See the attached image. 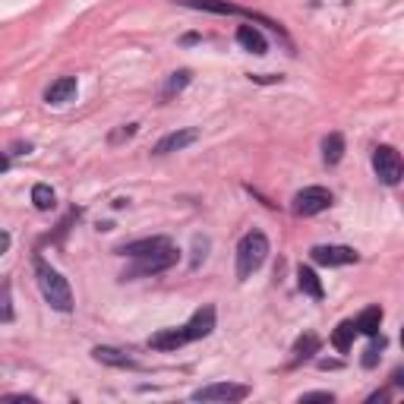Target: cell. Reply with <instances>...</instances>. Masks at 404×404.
I'll return each instance as SVG.
<instances>
[{"label": "cell", "mask_w": 404, "mask_h": 404, "mask_svg": "<svg viewBox=\"0 0 404 404\" xmlns=\"http://www.w3.org/2000/svg\"><path fill=\"white\" fill-rule=\"evenodd\" d=\"M196 139H199V130H193V127L174 130V133H168L164 139L155 142V155H170V152H180V149H186V146H193Z\"/></svg>", "instance_id": "cell-10"}, {"label": "cell", "mask_w": 404, "mask_h": 404, "mask_svg": "<svg viewBox=\"0 0 404 404\" xmlns=\"http://www.w3.org/2000/svg\"><path fill=\"white\" fill-rule=\"evenodd\" d=\"M13 319V300H10V281L0 278V322Z\"/></svg>", "instance_id": "cell-22"}, {"label": "cell", "mask_w": 404, "mask_h": 404, "mask_svg": "<svg viewBox=\"0 0 404 404\" xmlns=\"http://www.w3.org/2000/svg\"><path fill=\"white\" fill-rule=\"evenodd\" d=\"M319 335H313V332H306V335H300L297 341H294V363H304V360H310L316 351H319Z\"/></svg>", "instance_id": "cell-17"}, {"label": "cell", "mask_w": 404, "mask_h": 404, "mask_svg": "<svg viewBox=\"0 0 404 404\" xmlns=\"http://www.w3.org/2000/svg\"><path fill=\"white\" fill-rule=\"evenodd\" d=\"M35 278H38V288H42L44 300L51 304V310H57V313H70L73 310V294H70L67 278L60 275L57 269H51L42 256H35Z\"/></svg>", "instance_id": "cell-1"}, {"label": "cell", "mask_w": 404, "mask_h": 404, "mask_svg": "<svg viewBox=\"0 0 404 404\" xmlns=\"http://www.w3.org/2000/svg\"><path fill=\"white\" fill-rule=\"evenodd\" d=\"M237 42H240V48L253 51V54H265L269 51V42L263 38V32L253 26H240L237 28Z\"/></svg>", "instance_id": "cell-14"}, {"label": "cell", "mask_w": 404, "mask_h": 404, "mask_svg": "<svg viewBox=\"0 0 404 404\" xmlns=\"http://www.w3.org/2000/svg\"><path fill=\"white\" fill-rule=\"evenodd\" d=\"M7 249H10V234L7 231H0V256L7 253Z\"/></svg>", "instance_id": "cell-26"}, {"label": "cell", "mask_w": 404, "mask_h": 404, "mask_svg": "<svg viewBox=\"0 0 404 404\" xmlns=\"http://www.w3.org/2000/svg\"><path fill=\"white\" fill-rule=\"evenodd\" d=\"M341 155H344V136L328 133L326 139H322V158H326V164H338Z\"/></svg>", "instance_id": "cell-18"}, {"label": "cell", "mask_w": 404, "mask_h": 404, "mask_svg": "<svg viewBox=\"0 0 404 404\" xmlns=\"http://www.w3.org/2000/svg\"><path fill=\"white\" fill-rule=\"evenodd\" d=\"M300 401H335V395L332 392H306Z\"/></svg>", "instance_id": "cell-25"}, {"label": "cell", "mask_w": 404, "mask_h": 404, "mask_svg": "<svg viewBox=\"0 0 404 404\" xmlns=\"http://www.w3.org/2000/svg\"><path fill=\"white\" fill-rule=\"evenodd\" d=\"M92 357L98 363H107V367H121V369H139V363L133 360V357H127L123 351H117V348H92Z\"/></svg>", "instance_id": "cell-13"}, {"label": "cell", "mask_w": 404, "mask_h": 404, "mask_svg": "<svg viewBox=\"0 0 404 404\" xmlns=\"http://www.w3.org/2000/svg\"><path fill=\"white\" fill-rule=\"evenodd\" d=\"M32 202H35L38 212H51V209L57 206V196L48 184H35L32 186Z\"/></svg>", "instance_id": "cell-21"}, {"label": "cell", "mask_w": 404, "mask_h": 404, "mask_svg": "<svg viewBox=\"0 0 404 404\" xmlns=\"http://www.w3.org/2000/svg\"><path fill=\"white\" fill-rule=\"evenodd\" d=\"M73 95H76V76H60L57 82L48 85L44 101H48V105H67Z\"/></svg>", "instance_id": "cell-11"}, {"label": "cell", "mask_w": 404, "mask_h": 404, "mask_svg": "<svg viewBox=\"0 0 404 404\" xmlns=\"http://www.w3.org/2000/svg\"><path fill=\"white\" fill-rule=\"evenodd\" d=\"M10 168V161H7V155H0V174H3V170Z\"/></svg>", "instance_id": "cell-28"}, {"label": "cell", "mask_w": 404, "mask_h": 404, "mask_svg": "<svg viewBox=\"0 0 404 404\" xmlns=\"http://www.w3.org/2000/svg\"><path fill=\"white\" fill-rule=\"evenodd\" d=\"M335 202L332 190H326V186H306V190H300L297 196H294V215H300V218H310V215H319L326 212L328 206Z\"/></svg>", "instance_id": "cell-4"}, {"label": "cell", "mask_w": 404, "mask_h": 404, "mask_svg": "<svg viewBox=\"0 0 404 404\" xmlns=\"http://www.w3.org/2000/svg\"><path fill=\"white\" fill-rule=\"evenodd\" d=\"M297 284H300V291L304 294H310L313 300H322L326 297V291H322V281H319V275L313 269H306V265H300L297 269Z\"/></svg>", "instance_id": "cell-16"}, {"label": "cell", "mask_w": 404, "mask_h": 404, "mask_svg": "<svg viewBox=\"0 0 404 404\" xmlns=\"http://www.w3.org/2000/svg\"><path fill=\"white\" fill-rule=\"evenodd\" d=\"M313 256V263H319V265H351L357 263V253L351 247H313L310 249Z\"/></svg>", "instance_id": "cell-8"}, {"label": "cell", "mask_w": 404, "mask_h": 404, "mask_svg": "<svg viewBox=\"0 0 404 404\" xmlns=\"http://www.w3.org/2000/svg\"><path fill=\"white\" fill-rule=\"evenodd\" d=\"M383 348H385V338H379V335H373V344L367 348V354H363V367L367 369H373L379 363V354H383Z\"/></svg>", "instance_id": "cell-24"}, {"label": "cell", "mask_w": 404, "mask_h": 404, "mask_svg": "<svg viewBox=\"0 0 404 404\" xmlns=\"http://www.w3.org/2000/svg\"><path fill=\"white\" fill-rule=\"evenodd\" d=\"M136 265L127 272L123 278H139V275H158V272H168L170 265L177 263V247L174 243H161V247L149 249V253H142V256H133Z\"/></svg>", "instance_id": "cell-3"}, {"label": "cell", "mask_w": 404, "mask_h": 404, "mask_svg": "<svg viewBox=\"0 0 404 404\" xmlns=\"http://www.w3.org/2000/svg\"><path fill=\"white\" fill-rule=\"evenodd\" d=\"M161 243H168V237H142V240L136 243H127V247H121L117 253L121 256H142V253H149V249L161 247Z\"/></svg>", "instance_id": "cell-20"}, {"label": "cell", "mask_w": 404, "mask_h": 404, "mask_svg": "<svg viewBox=\"0 0 404 404\" xmlns=\"http://www.w3.org/2000/svg\"><path fill=\"white\" fill-rule=\"evenodd\" d=\"M373 170H376V177L383 180L385 186H398L401 184V155H398L392 146H376L373 152Z\"/></svg>", "instance_id": "cell-5"}, {"label": "cell", "mask_w": 404, "mask_h": 404, "mask_svg": "<svg viewBox=\"0 0 404 404\" xmlns=\"http://www.w3.org/2000/svg\"><path fill=\"white\" fill-rule=\"evenodd\" d=\"M212 328H215V306H199L193 313V319L184 326V332H186V341H199V338H206V335H212Z\"/></svg>", "instance_id": "cell-9"}, {"label": "cell", "mask_w": 404, "mask_h": 404, "mask_svg": "<svg viewBox=\"0 0 404 404\" xmlns=\"http://www.w3.org/2000/svg\"><path fill=\"white\" fill-rule=\"evenodd\" d=\"M354 335H357V326H354V322H341V326L332 332V344H335V351L348 354L351 344H354Z\"/></svg>", "instance_id": "cell-19"}, {"label": "cell", "mask_w": 404, "mask_h": 404, "mask_svg": "<svg viewBox=\"0 0 404 404\" xmlns=\"http://www.w3.org/2000/svg\"><path fill=\"white\" fill-rule=\"evenodd\" d=\"M265 259H269V237H265L263 231L243 234V240L237 243V278L247 281L253 272L263 269Z\"/></svg>", "instance_id": "cell-2"}, {"label": "cell", "mask_w": 404, "mask_h": 404, "mask_svg": "<svg viewBox=\"0 0 404 404\" xmlns=\"http://www.w3.org/2000/svg\"><path fill=\"white\" fill-rule=\"evenodd\" d=\"M186 344V332L184 328H164V332H155L149 338L152 351H177Z\"/></svg>", "instance_id": "cell-12"}, {"label": "cell", "mask_w": 404, "mask_h": 404, "mask_svg": "<svg viewBox=\"0 0 404 404\" xmlns=\"http://www.w3.org/2000/svg\"><path fill=\"white\" fill-rule=\"evenodd\" d=\"M190 82V70H177V73H170V79H168V85H164V92H161V98H170L174 92H180L184 85Z\"/></svg>", "instance_id": "cell-23"}, {"label": "cell", "mask_w": 404, "mask_h": 404, "mask_svg": "<svg viewBox=\"0 0 404 404\" xmlns=\"http://www.w3.org/2000/svg\"><path fill=\"white\" fill-rule=\"evenodd\" d=\"M319 367H322V369H338L341 363H338V360H319Z\"/></svg>", "instance_id": "cell-27"}, {"label": "cell", "mask_w": 404, "mask_h": 404, "mask_svg": "<svg viewBox=\"0 0 404 404\" xmlns=\"http://www.w3.org/2000/svg\"><path fill=\"white\" fill-rule=\"evenodd\" d=\"M249 395V385L240 383H215L206 385V389L193 392V401H243Z\"/></svg>", "instance_id": "cell-7"}, {"label": "cell", "mask_w": 404, "mask_h": 404, "mask_svg": "<svg viewBox=\"0 0 404 404\" xmlns=\"http://www.w3.org/2000/svg\"><path fill=\"white\" fill-rule=\"evenodd\" d=\"M177 3L193 7V10H209V13H218V16H249V19H259V22H265V26L278 28V22L265 19V16H259V13H249V10H243V7H234V3H227V0H177Z\"/></svg>", "instance_id": "cell-6"}, {"label": "cell", "mask_w": 404, "mask_h": 404, "mask_svg": "<svg viewBox=\"0 0 404 404\" xmlns=\"http://www.w3.org/2000/svg\"><path fill=\"white\" fill-rule=\"evenodd\" d=\"M357 332H363V335H379V326H383V306H367V310L357 316Z\"/></svg>", "instance_id": "cell-15"}]
</instances>
